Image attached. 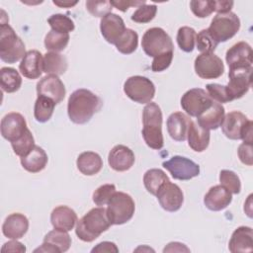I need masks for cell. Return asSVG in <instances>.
Masks as SVG:
<instances>
[{
	"mask_svg": "<svg viewBox=\"0 0 253 253\" xmlns=\"http://www.w3.org/2000/svg\"><path fill=\"white\" fill-rule=\"evenodd\" d=\"M102 100L88 89H77L68 98L67 114L71 122L77 125L88 123L102 108Z\"/></svg>",
	"mask_w": 253,
	"mask_h": 253,
	"instance_id": "obj_1",
	"label": "cell"
},
{
	"mask_svg": "<svg viewBox=\"0 0 253 253\" xmlns=\"http://www.w3.org/2000/svg\"><path fill=\"white\" fill-rule=\"evenodd\" d=\"M112 225L107 210L103 207L93 208L77 220L75 233L84 242H92Z\"/></svg>",
	"mask_w": 253,
	"mask_h": 253,
	"instance_id": "obj_2",
	"label": "cell"
},
{
	"mask_svg": "<svg viewBox=\"0 0 253 253\" xmlns=\"http://www.w3.org/2000/svg\"><path fill=\"white\" fill-rule=\"evenodd\" d=\"M141 130L143 139L147 146L152 149L159 150L164 145L162 134V112L160 107L153 102L148 103L142 112Z\"/></svg>",
	"mask_w": 253,
	"mask_h": 253,
	"instance_id": "obj_3",
	"label": "cell"
},
{
	"mask_svg": "<svg viewBox=\"0 0 253 253\" xmlns=\"http://www.w3.org/2000/svg\"><path fill=\"white\" fill-rule=\"evenodd\" d=\"M26 54L25 43L8 23L0 25V58L6 63H15Z\"/></svg>",
	"mask_w": 253,
	"mask_h": 253,
	"instance_id": "obj_4",
	"label": "cell"
},
{
	"mask_svg": "<svg viewBox=\"0 0 253 253\" xmlns=\"http://www.w3.org/2000/svg\"><path fill=\"white\" fill-rule=\"evenodd\" d=\"M107 205L108 217L111 223L115 225H121L129 221L135 211L132 198L124 192L116 191Z\"/></svg>",
	"mask_w": 253,
	"mask_h": 253,
	"instance_id": "obj_5",
	"label": "cell"
},
{
	"mask_svg": "<svg viewBox=\"0 0 253 253\" xmlns=\"http://www.w3.org/2000/svg\"><path fill=\"white\" fill-rule=\"evenodd\" d=\"M141 46L144 52L153 58L174 50L170 36L163 29L158 27L146 30L142 36Z\"/></svg>",
	"mask_w": 253,
	"mask_h": 253,
	"instance_id": "obj_6",
	"label": "cell"
},
{
	"mask_svg": "<svg viewBox=\"0 0 253 253\" xmlns=\"http://www.w3.org/2000/svg\"><path fill=\"white\" fill-rule=\"evenodd\" d=\"M240 29V20L233 12L216 14L208 29L213 40L219 43L233 38Z\"/></svg>",
	"mask_w": 253,
	"mask_h": 253,
	"instance_id": "obj_7",
	"label": "cell"
},
{
	"mask_svg": "<svg viewBox=\"0 0 253 253\" xmlns=\"http://www.w3.org/2000/svg\"><path fill=\"white\" fill-rule=\"evenodd\" d=\"M124 92L135 103L148 104L154 98L155 86L147 77L134 75L126 80Z\"/></svg>",
	"mask_w": 253,
	"mask_h": 253,
	"instance_id": "obj_8",
	"label": "cell"
},
{
	"mask_svg": "<svg viewBox=\"0 0 253 253\" xmlns=\"http://www.w3.org/2000/svg\"><path fill=\"white\" fill-rule=\"evenodd\" d=\"M213 103V100L202 88L188 90L181 98L182 109L191 117L198 118Z\"/></svg>",
	"mask_w": 253,
	"mask_h": 253,
	"instance_id": "obj_9",
	"label": "cell"
},
{
	"mask_svg": "<svg viewBox=\"0 0 253 253\" xmlns=\"http://www.w3.org/2000/svg\"><path fill=\"white\" fill-rule=\"evenodd\" d=\"M162 166L168 170L171 176L176 180L186 181L200 174V166L196 162L180 155H175L169 160L164 161Z\"/></svg>",
	"mask_w": 253,
	"mask_h": 253,
	"instance_id": "obj_10",
	"label": "cell"
},
{
	"mask_svg": "<svg viewBox=\"0 0 253 253\" xmlns=\"http://www.w3.org/2000/svg\"><path fill=\"white\" fill-rule=\"evenodd\" d=\"M197 75L203 79H215L220 77L224 71L222 60L214 53H201L194 63Z\"/></svg>",
	"mask_w": 253,
	"mask_h": 253,
	"instance_id": "obj_11",
	"label": "cell"
},
{
	"mask_svg": "<svg viewBox=\"0 0 253 253\" xmlns=\"http://www.w3.org/2000/svg\"><path fill=\"white\" fill-rule=\"evenodd\" d=\"M0 129L2 136L12 143L22 138L29 128L25 118L20 113L12 112L3 117Z\"/></svg>",
	"mask_w": 253,
	"mask_h": 253,
	"instance_id": "obj_12",
	"label": "cell"
},
{
	"mask_svg": "<svg viewBox=\"0 0 253 253\" xmlns=\"http://www.w3.org/2000/svg\"><path fill=\"white\" fill-rule=\"evenodd\" d=\"M251 74L252 67L229 69V82L226 87L232 100L240 99L249 91L252 85Z\"/></svg>",
	"mask_w": 253,
	"mask_h": 253,
	"instance_id": "obj_13",
	"label": "cell"
},
{
	"mask_svg": "<svg viewBox=\"0 0 253 253\" xmlns=\"http://www.w3.org/2000/svg\"><path fill=\"white\" fill-rule=\"evenodd\" d=\"M156 197L161 208L170 212L180 210L184 202V195L181 188L170 181L159 189Z\"/></svg>",
	"mask_w": 253,
	"mask_h": 253,
	"instance_id": "obj_14",
	"label": "cell"
},
{
	"mask_svg": "<svg viewBox=\"0 0 253 253\" xmlns=\"http://www.w3.org/2000/svg\"><path fill=\"white\" fill-rule=\"evenodd\" d=\"M252 47L246 42H239L228 48L225 60L229 69L252 67Z\"/></svg>",
	"mask_w": 253,
	"mask_h": 253,
	"instance_id": "obj_15",
	"label": "cell"
},
{
	"mask_svg": "<svg viewBox=\"0 0 253 253\" xmlns=\"http://www.w3.org/2000/svg\"><path fill=\"white\" fill-rule=\"evenodd\" d=\"M38 95L48 97L59 104L63 101L66 90L63 82L56 75H46L37 83Z\"/></svg>",
	"mask_w": 253,
	"mask_h": 253,
	"instance_id": "obj_16",
	"label": "cell"
},
{
	"mask_svg": "<svg viewBox=\"0 0 253 253\" xmlns=\"http://www.w3.org/2000/svg\"><path fill=\"white\" fill-rule=\"evenodd\" d=\"M125 22L117 14L109 13L101 19L100 31L103 38L112 44H115L126 31Z\"/></svg>",
	"mask_w": 253,
	"mask_h": 253,
	"instance_id": "obj_17",
	"label": "cell"
},
{
	"mask_svg": "<svg viewBox=\"0 0 253 253\" xmlns=\"http://www.w3.org/2000/svg\"><path fill=\"white\" fill-rule=\"evenodd\" d=\"M248 121V118L239 111H232L228 113L224 116L223 122L220 126L223 134L229 139H241Z\"/></svg>",
	"mask_w": 253,
	"mask_h": 253,
	"instance_id": "obj_18",
	"label": "cell"
},
{
	"mask_svg": "<svg viewBox=\"0 0 253 253\" xmlns=\"http://www.w3.org/2000/svg\"><path fill=\"white\" fill-rule=\"evenodd\" d=\"M134 153L126 145L118 144L114 146L108 156V163L110 167L118 172H124L132 167L134 164Z\"/></svg>",
	"mask_w": 253,
	"mask_h": 253,
	"instance_id": "obj_19",
	"label": "cell"
},
{
	"mask_svg": "<svg viewBox=\"0 0 253 253\" xmlns=\"http://www.w3.org/2000/svg\"><path fill=\"white\" fill-rule=\"evenodd\" d=\"M19 69L26 78H39L43 72V57L42 53L37 49L27 51L19 64Z\"/></svg>",
	"mask_w": 253,
	"mask_h": 253,
	"instance_id": "obj_20",
	"label": "cell"
},
{
	"mask_svg": "<svg viewBox=\"0 0 253 253\" xmlns=\"http://www.w3.org/2000/svg\"><path fill=\"white\" fill-rule=\"evenodd\" d=\"M232 201L231 193L221 185H215L208 191L204 198V204L207 209L212 211L224 210Z\"/></svg>",
	"mask_w": 253,
	"mask_h": 253,
	"instance_id": "obj_21",
	"label": "cell"
},
{
	"mask_svg": "<svg viewBox=\"0 0 253 253\" xmlns=\"http://www.w3.org/2000/svg\"><path fill=\"white\" fill-rule=\"evenodd\" d=\"M29 229V220L20 212L9 214L2 225L3 234L10 239L22 238Z\"/></svg>",
	"mask_w": 253,
	"mask_h": 253,
	"instance_id": "obj_22",
	"label": "cell"
},
{
	"mask_svg": "<svg viewBox=\"0 0 253 253\" xmlns=\"http://www.w3.org/2000/svg\"><path fill=\"white\" fill-rule=\"evenodd\" d=\"M77 220L76 212L67 206H58L50 213V221L55 229L68 232L75 226Z\"/></svg>",
	"mask_w": 253,
	"mask_h": 253,
	"instance_id": "obj_23",
	"label": "cell"
},
{
	"mask_svg": "<svg viewBox=\"0 0 253 253\" xmlns=\"http://www.w3.org/2000/svg\"><path fill=\"white\" fill-rule=\"evenodd\" d=\"M228 249L232 253L251 252L253 249V231L249 226L237 227L229 240Z\"/></svg>",
	"mask_w": 253,
	"mask_h": 253,
	"instance_id": "obj_24",
	"label": "cell"
},
{
	"mask_svg": "<svg viewBox=\"0 0 253 253\" xmlns=\"http://www.w3.org/2000/svg\"><path fill=\"white\" fill-rule=\"evenodd\" d=\"M191 119L182 112L172 113L167 119V130L171 138L176 141H184L187 138Z\"/></svg>",
	"mask_w": 253,
	"mask_h": 253,
	"instance_id": "obj_25",
	"label": "cell"
},
{
	"mask_svg": "<svg viewBox=\"0 0 253 253\" xmlns=\"http://www.w3.org/2000/svg\"><path fill=\"white\" fill-rule=\"evenodd\" d=\"M224 116L223 106L213 101L212 105L197 118L198 125L205 129H216L221 126Z\"/></svg>",
	"mask_w": 253,
	"mask_h": 253,
	"instance_id": "obj_26",
	"label": "cell"
},
{
	"mask_svg": "<svg viewBox=\"0 0 253 253\" xmlns=\"http://www.w3.org/2000/svg\"><path fill=\"white\" fill-rule=\"evenodd\" d=\"M210 130L205 129L201 127L197 123L191 121L187 138H188V144L189 146L197 152H203L207 149L210 143Z\"/></svg>",
	"mask_w": 253,
	"mask_h": 253,
	"instance_id": "obj_27",
	"label": "cell"
},
{
	"mask_svg": "<svg viewBox=\"0 0 253 253\" xmlns=\"http://www.w3.org/2000/svg\"><path fill=\"white\" fill-rule=\"evenodd\" d=\"M78 170L86 176H93L98 174L103 167V160L101 156L93 151H85L79 154L76 160Z\"/></svg>",
	"mask_w": 253,
	"mask_h": 253,
	"instance_id": "obj_28",
	"label": "cell"
},
{
	"mask_svg": "<svg viewBox=\"0 0 253 253\" xmlns=\"http://www.w3.org/2000/svg\"><path fill=\"white\" fill-rule=\"evenodd\" d=\"M47 155L45 151L36 145L26 156L21 157V164L25 170L30 173H38L43 170L47 164Z\"/></svg>",
	"mask_w": 253,
	"mask_h": 253,
	"instance_id": "obj_29",
	"label": "cell"
},
{
	"mask_svg": "<svg viewBox=\"0 0 253 253\" xmlns=\"http://www.w3.org/2000/svg\"><path fill=\"white\" fill-rule=\"evenodd\" d=\"M67 65L66 57L58 52L48 51L43 56V72L47 75H62Z\"/></svg>",
	"mask_w": 253,
	"mask_h": 253,
	"instance_id": "obj_30",
	"label": "cell"
},
{
	"mask_svg": "<svg viewBox=\"0 0 253 253\" xmlns=\"http://www.w3.org/2000/svg\"><path fill=\"white\" fill-rule=\"evenodd\" d=\"M169 178L164 171L158 168H153L147 170L143 175V184L148 193L156 196L159 189L167 182Z\"/></svg>",
	"mask_w": 253,
	"mask_h": 253,
	"instance_id": "obj_31",
	"label": "cell"
},
{
	"mask_svg": "<svg viewBox=\"0 0 253 253\" xmlns=\"http://www.w3.org/2000/svg\"><path fill=\"white\" fill-rule=\"evenodd\" d=\"M0 83L2 91L6 93H14L20 89L22 78L15 68L2 67L0 69Z\"/></svg>",
	"mask_w": 253,
	"mask_h": 253,
	"instance_id": "obj_32",
	"label": "cell"
},
{
	"mask_svg": "<svg viewBox=\"0 0 253 253\" xmlns=\"http://www.w3.org/2000/svg\"><path fill=\"white\" fill-rule=\"evenodd\" d=\"M43 242L50 245L56 253L66 252L70 248L71 237L67 231L54 228L44 236Z\"/></svg>",
	"mask_w": 253,
	"mask_h": 253,
	"instance_id": "obj_33",
	"label": "cell"
},
{
	"mask_svg": "<svg viewBox=\"0 0 253 253\" xmlns=\"http://www.w3.org/2000/svg\"><path fill=\"white\" fill-rule=\"evenodd\" d=\"M55 105L56 104L52 99L42 95H38L34 107V116L36 121L39 123H45L49 121L53 114Z\"/></svg>",
	"mask_w": 253,
	"mask_h": 253,
	"instance_id": "obj_34",
	"label": "cell"
},
{
	"mask_svg": "<svg viewBox=\"0 0 253 253\" xmlns=\"http://www.w3.org/2000/svg\"><path fill=\"white\" fill-rule=\"evenodd\" d=\"M138 44V35L131 29H126L124 34L115 43L117 49L123 54H130L135 51Z\"/></svg>",
	"mask_w": 253,
	"mask_h": 253,
	"instance_id": "obj_35",
	"label": "cell"
},
{
	"mask_svg": "<svg viewBox=\"0 0 253 253\" xmlns=\"http://www.w3.org/2000/svg\"><path fill=\"white\" fill-rule=\"evenodd\" d=\"M69 39V34L57 33L51 30L44 38V46L49 51L59 52L67 46Z\"/></svg>",
	"mask_w": 253,
	"mask_h": 253,
	"instance_id": "obj_36",
	"label": "cell"
},
{
	"mask_svg": "<svg viewBox=\"0 0 253 253\" xmlns=\"http://www.w3.org/2000/svg\"><path fill=\"white\" fill-rule=\"evenodd\" d=\"M196 31L191 27H181L177 33V43L185 52H192L196 44Z\"/></svg>",
	"mask_w": 253,
	"mask_h": 253,
	"instance_id": "obj_37",
	"label": "cell"
},
{
	"mask_svg": "<svg viewBox=\"0 0 253 253\" xmlns=\"http://www.w3.org/2000/svg\"><path fill=\"white\" fill-rule=\"evenodd\" d=\"M47 23L49 24L52 31L62 34H68L72 32L75 28L73 21L63 14H53L47 19Z\"/></svg>",
	"mask_w": 253,
	"mask_h": 253,
	"instance_id": "obj_38",
	"label": "cell"
},
{
	"mask_svg": "<svg viewBox=\"0 0 253 253\" xmlns=\"http://www.w3.org/2000/svg\"><path fill=\"white\" fill-rule=\"evenodd\" d=\"M219 182L220 185L223 186L226 190H228L231 194H239L241 190L240 179L231 170L223 169L219 172Z\"/></svg>",
	"mask_w": 253,
	"mask_h": 253,
	"instance_id": "obj_39",
	"label": "cell"
},
{
	"mask_svg": "<svg viewBox=\"0 0 253 253\" xmlns=\"http://www.w3.org/2000/svg\"><path fill=\"white\" fill-rule=\"evenodd\" d=\"M217 42L209 33L208 29H204L198 33L196 36V45L199 51L202 53H212L216 46Z\"/></svg>",
	"mask_w": 253,
	"mask_h": 253,
	"instance_id": "obj_40",
	"label": "cell"
},
{
	"mask_svg": "<svg viewBox=\"0 0 253 253\" xmlns=\"http://www.w3.org/2000/svg\"><path fill=\"white\" fill-rule=\"evenodd\" d=\"M11 146L14 150V153L20 157H23L29 154L32 151V149L36 146L35 139L31 130L28 129L27 132L24 134V136L19 140L12 142Z\"/></svg>",
	"mask_w": 253,
	"mask_h": 253,
	"instance_id": "obj_41",
	"label": "cell"
},
{
	"mask_svg": "<svg viewBox=\"0 0 253 253\" xmlns=\"http://www.w3.org/2000/svg\"><path fill=\"white\" fill-rule=\"evenodd\" d=\"M157 13V6L154 4H144L138 8L131 15V20L135 23L145 24L154 19Z\"/></svg>",
	"mask_w": 253,
	"mask_h": 253,
	"instance_id": "obj_42",
	"label": "cell"
},
{
	"mask_svg": "<svg viewBox=\"0 0 253 253\" xmlns=\"http://www.w3.org/2000/svg\"><path fill=\"white\" fill-rule=\"evenodd\" d=\"M207 93L210 97L217 103H227L233 101L226 86L217 83H211L206 86Z\"/></svg>",
	"mask_w": 253,
	"mask_h": 253,
	"instance_id": "obj_43",
	"label": "cell"
},
{
	"mask_svg": "<svg viewBox=\"0 0 253 253\" xmlns=\"http://www.w3.org/2000/svg\"><path fill=\"white\" fill-rule=\"evenodd\" d=\"M116 192V186L114 184H104L98 187L93 193V202L96 206L103 207L108 204L112 196Z\"/></svg>",
	"mask_w": 253,
	"mask_h": 253,
	"instance_id": "obj_44",
	"label": "cell"
},
{
	"mask_svg": "<svg viewBox=\"0 0 253 253\" xmlns=\"http://www.w3.org/2000/svg\"><path fill=\"white\" fill-rule=\"evenodd\" d=\"M86 9L94 17L103 18L107 14L112 13L113 6L111 4V1L88 0V1H86Z\"/></svg>",
	"mask_w": 253,
	"mask_h": 253,
	"instance_id": "obj_45",
	"label": "cell"
},
{
	"mask_svg": "<svg viewBox=\"0 0 253 253\" xmlns=\"http://www.w3.org/2000/svg\"><path fill=\"white\" fill-rule=\"evenodd\" d=\"M190 8L193 14L198 18L209 17L213 12L211 0H208V1L192 0L190 2Z\"/></svg>",
	"mask_w": 253,
	"mask_h": 253,
	"instance_id": "obj_46",
	"label": "cell"
},
{
	"mask_svg": "<svg viewBox=\"0 0 253 253\" xmlns=\"http://www.w3.org/2000/svg\"><path fill=\"white\" fill-rule=\"evenodd\" d=\"M173 59V51L161 54L159 56H156L153 58L151 69L153 72H161L165 69H167Z\"/></svg>",
	"mask_w": 253,
	"mask_h": 253,
	"instance_id": "obj_47",
	"label": "cell"
},
{
	"mask_svg": "<svg viewBox=\"0 0 253 253\" xmlns=\"http://www.w3.org/2000/svg\"><path fill=\"white\" fill-rule=\"evenodd\" d=\"M238 157L240 161L248 166H252L253 158H252V143L243 142L238 147Z\"/></svg>",
	"mask_w": 253,
	"mask_h": 253,
	"instance_id": "obj_48",
	"label": "cell"
},
{
	"mask_svg": "<svg viewBox=\"0 0 253 253\" xmlns=\"http://www.w3.org/2000/svg\"><path fill=\"white\" fill-rule=\"evenodd\" d=\"M234 2L233 1H226V0H211L212 10L214 12H217V14H224L230 12L231 8L233 7Z\"/></svg>",
	"mask_w": 253,
	"mask_h": 253,
	"instance_id": "obj_49",
	"label": "cell"
},
{
	"mask_svg": "<svg viewBox=\"0 0 253 253\" xmlns=\"http://www.w3.org/2000/svg\"><path fill=\"white\" fill-rule=\"evenodd\" d=\"M92 253H104V252H114V253H118L119 252V248L117 247V245L114 242H110V241H103L99 244H97L92 250Z\"/></svg>",
	"mask_w": 253,
	"mask_h": 253,
	"instance_id": "obj_50",
	"label": "cell"
},
{
	"mask_svg": "<svg viewBox=\"0 0 253 253\" xmlns=\"http://www.w3.org/2000/svg\"><path fill=\"white\" fill-rule=\"evenodd\" d=\"M2 252H26V247L21 242L17 241V239H13L4 243L1 248Z\"/></svg>",
	"mask_w": 253,
	"mask_h": 253,
	"instance_id": "obj_51",
	"label": "cell"
},
{
	"mask_svg": "<svg viewBox=\"0 0 253 253\" xmlns=\"http://www.w3.org/2000/svg\"><path fill=\"white\" fill-rule=\"evenodd\" d=\"M112 6L116 7L118 10L122 11V12H126L130 6H141L146 4V2L143 1H129V0H123V1H111Z\"/></svg>",
	"mask_w": 253,
	"mask_h": 253,
	"instance_id": "obj_52",
	"label": "cell"
},
{
	"mask_svg": "<svg viewBox=\"0 0 253 253\" xmlns=\"http://www.w3.org/2000/svg\"><path fill=\"white\" fill-rule=\"evenodd\" d=\"M190 252V249L185 246V244L180 242H170L163 249V252Z\"/></svg>",
	"mask_w": 253,
	"mask_h": 253,
	"instance_id": "obj_53",
	"label": "cell"
},
{
	"mask_svg": "<svg viewBox=\"0 0 253 253\" xmlns=\"http://www.w3.org/2000/svg\"><path fill=\"white\" fill-rule=\"evenodd\" d=\"M252 121H248L244 130H243V133H242V137L241 139L243 140V142H246V143H252L253 142V138H252Z\"/></svg>",
	"mask_w": 253,
	"mask_h": 253,
	"instance_id": "obj_54",
	"label": "cell"
},
{
	"mask_svg": "<svg viewBox=\"0 0 253 253\" xmlns=\"http://www.w3.org/2000/svg\"><path fill=\"white\" fill-rule=\"evenodd\" d=\"M52 3L54 5H56V6L61 7V8H70V7L74 6V5H76L77 1L71 2V1H56V0H53Z\"/></svg>",
	"mask_w": 253,
	"mask_h": 253,
	"instance_id": "obj_55",
	"label": "cell"
}]
</instances>
